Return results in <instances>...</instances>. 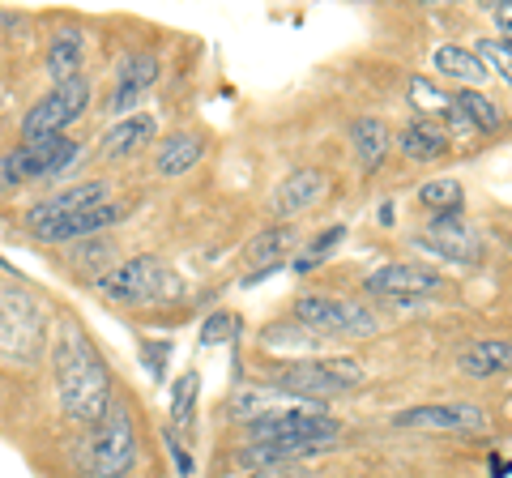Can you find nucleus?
<instances>
[{
    "mask_svg": "<svg viewBox=\"0 0 512 478\" xmlns=\"http://www.w3.org/2000/svg\"><path fill=\"white\" fill-rule=\"evenodd\" d=\"M231 329H235L231 312H214L210 321L201 325V346H218V342H227V338H231Z\"/></svg>",
    "mask_w": 512,
    "mask_h": 478,
    "instance_id": "7c9ffc66",
    "label": "nucleus"
},
{
    "mask_svg": "<svg viewBox=\"0 0 512 478\" xmlns=\"http://www.w3.org/2000/svg\"><path fill=\"white\" fill-rule=\"evenodd\" d=\"M295 252V227H269V231H261L248 244V265H256V274L248 278V286L252 282H261V274H269V269H278L286 257Z\"/></svg>",
    "mask_w": 512,
    "mask_h": 478,
    "instance_id": "412c9836",
    "label": "nucleus"
},
{
    "mask_svg": "<svg viewBox=\"0 0 512 478\" xmlns=\"http://www.w3.org/2000/svg\"><path fill=\"white\" fill-rule=\"evenodd\" d=\"M397 146H402V154L410 163H436V158L448 154L453 137H448L436 120H410L402 129V137H397Z\"/></svg>",
    "mask_w": 512,
    "mask_h": 478,
    "instance_id": "6ab92c4d",
    "label": "nucleus"
},
{
    "mask_svg": "<svg viewBox=\"0 0 512 478\" xmlns=\"http://www.w3.org/2000/svg\"><path fill=\"white\" fill-rule=\"evenodd\" d=\"M410 103L419 107V111H427L423 120H431V116H444L453 99H448V94L436 82H427V77H414V82H410Z\"/></svg>",
    "mask_w": 512,
    "mask_h": 478,
    "instance_id": "c85d7f7f",
    "label": "nucleus"
},
{
    "mask_svg": "<svg viewBox=\"0 0 512 478\" xmlns=\"http://www.w3.org/2000/svg\"><path fill=\"white\" fill-rule=\"evenodd\" d=\"M495 22H500V39H508V26H512V13H508V5L495 9Z\"/></svg>",
    "mask_w": 512,
    "mask_h": 478,
    "instance_id": "72a5a7b5",
    "label": "nucleus"
},
{
    "mask_svg": "<svg viewBox=\"0 0 512 478\" xmlns=\"http://www.w3.org/2000/svg\"><path fill=\"white\" fill-rule=\"evenodd\" d=\"M47 346V312L22 286H0V355L35 363Z\"/></svg>",
    "mask_w": 512,
    "mask_h": 478,
    "instance_id": "20e7f679",
    "label": "nucleus"
},
{
    "mask_svg": "<svg viewBox=\"0 0 512 478\" xmlns=\"http://www.w3.org/2000/svg\"><path fill=\"white\" fill-rule=\"evenodd\" d=\"M350 146H355V158L363 171H376L384 163V154H389L393 137H389V124L376 120V116H359L350 124Z\"/></svg>",
    "mask_w": 512,
    "mask_h": 478,
    "instance_id": "5701e85b",
    "label": "nucleus"
},
{
    "mask_svg": "<svg viewBox=\"0 0 512 478\" xmlns=\"http://www.w3.org/2000/svg\"><path fill=\"white\" fill-rule=\"evenodd\" d=\"M431 69H436L440 77H448V82H461V90H474V86H483L491 77L483 69V60H478L470 47H461V43H440L436 56H431Z\"/></svg>",
    "mask_w": 512,
    "mask_h": 478,
    "instance_id": "a211bd4d",
    "label": "nucleus"
},
{
    "mask_svg": "<svg viewBox=\"0 0 512 478\" xmlns=\"http://www.w3.org/2000/svg\"><path fill=\"white\" fill-rule=\"evenodd\" d=\"M158 133V124L154 116H124L116 129H107L103 133V158H128V154H137V150H146L150 141Z\"/></svg>",
    "mask_w": 512,
    "mask_h": 478,
    "instance_id": "4be33fe9",
    "label": "nucleus"
},
{
    "mask_svg": "<svg viewBox=\"0 0 512 478\" xmlns=\"http://www.w3.org/2000/svg\"><path fill=\"white\" fill-rule=\"evenodd\" d=\"M124 218V210L116 201H107V205H94V210H82V214H69V218H56L52 227H43L35 231L43 244H69V239H82V235H94V231H107V227H116V222Z\"/></svg>",
    "mask_w": 512,
    "mask_h": 478,
    "instance_id": "f3484780",
    "label": "nucleus"
},
{
    "mask_svg": "<svg viewBox=\"0 0 512 478\" xmlns=\"http://www.w3.org/2000/svg\"><path fill=\"white\" fill-rule=\"evenodd\" d=\"M82 154L73 137H47V141H30V146H18L13 154H0V193L9 188H22L30 180H47V175H60L73 158Z\"/></svg>",
    "mask_w": 512,
    "mask_h": 478,
    "instance_id": "6e6552de",
    "label": "nucleus"
},
{
    "mask_svg": "<svg viewBox=\"0 0 512 478\" xmlns=\"http://www.w3.org/2000/svg\"><path fill=\"white\" fill-rule=\"evenodd\" d=\"M99 291L111 299V304L158 308V304H175V299L184 295V278L158 257H133V261L116 265L111 274H103Z\"/></svg>",
    "mask_w": 512,
    "mask_h": 478,
    "instance_id": "7ed1b4c3",
    "label": "nucleus"
},
{
    "mask_svg": "<svg viewBox=\"0 0 512 478\" xmlns=\"http://www.w3.org/2000/svg\"><path fill=\"white\" fill-rule=\"evenodd\" d=\"M423 248H431L436 257L453 261V265H474L483 257V244H478V235L470 231V222L461 214H444V218H431L427 235L419 239Z\"/></svg>",
    "mask_w": 512,
    "mask_h": 478,
    "instance_id": "f8f14e48",
    "label": "nucleus"
},
{
    "mask_svg": "<svg viewBox=\"0 0 512 478\" xmlns=\"http://www.w3.org/2000/svg\"><path fill=\"white\" fill-rule=\"evenodd\" d=\"M508 363H512V346L504 338H487V342H474L461 355V372L474 380H487V376H504Z\"/></svg>",
    "mask_w": 512,
    "mask_h": 478,
    "instance_id": "393cba45",
    "label": "nucleus"
},
{
    "mask_svg": "<svg viewBox=\"0 0 512 478\" xmlns=\"http://www.w3.org/2000/svg\"><path fill=\"white\" fill-rule=\"evenodd\" d=\"M342 235H346V227H333V231H325V235H316V244L308 248V257H299V269H312L320 257H329L333 244H338Z\"/></svg>",
    "mask_w": 512,
    "mask_h": 478,
    "instance_id": "2f4dec72",
    "label": "nucleus"
},
{
    "mask_svg": "<svg viewBox=\"0 0 512 478\" xmlns=\"http://www.w3.org/2000/svg\"><path fill=\"white\" fill-rule=\"evenodd\" d=\"M231 414L239 423H265V419H286V414H325V406L265 385V389H239L231 397Z\"/></svg>",
    "mask_w": 512,
    "mask_h": 478,
    "instance_id": "9d476101",
    "label": "nucleus"
},
{
    "mask_svg": "<svg viewBox=\"0 0 512 478\" xmlns=\"http://www.w3.org/2000/svg\"><path fill=\"white\" fill-rule=\"evenodd\" d=\"M86 103H90V82H86V77H77V82H69V86H52V94H43V99L26 111L22 141L30 146V141L60 137L73 120H82Z\"/></svg>",
    "mask_w": 512,
    "mask_h": 478,
    "instance_id": "1a4fd4ad",
    "label": "nucleus"
},
{
    "mask_svg": "<svg viewBox=\"0 0 512 478\" xmlns=\"http://www.w3.org/2000/svg\"><path fill=\"white\" fill-rule=\"evenodd\" d=\"M453 103H457L461 111H466V120L474 124V133H500V129H504L500 107H495L491 99H483V94H478V90H461Z\"/></svg>",
    "mask_w": 512,
    "mask_h": 478,
    "instance_id": "bb28decb",
    "label": "nucleus"
},
{
    "mask_svg": "<svg viewBox=\"0 0 512 478\" xmlns=\"http://www.w3.org/2000/svg\"><path fill=\"white\" fill-rule=\"evenodd\" d=\"M82 60H86V43L77 30H64V35L52 39L47 47V77H52V86H69L82 77Z\"/></svg>",
    "mask_w": 512,
    "mask_h": 478,
    "instance_id": "b1692460",
    "label": "nucleus"
},
{
    "mask_svg": "<svg viewBox=\"0 0 512 478\" xmlns=\"http://www.w3.org/2000/svg\"><path fill=\"white\" fill-rule=\"evenodd\" d=\"M295 325L308 329L312 338H372L376 316L363 304H355V299L308 291L295 299Z\"/></svg>",
    "mask_w": 512,
    "mask_h": 478,
    "instance_id": "423d86ee",
    "label": "nucleus"
},
{
    "mask_svg": "<svg viewBox=\"0 0 512 478\" xmlns=\"http://www.w3.org/2000/svg\"><path fill=\"white\" fill-rule=\"evenodd\" d=\"M440 286V274L427 265H414V261H393V265H380L372 278H367V291L384 295V299H419L431 295Z\"/></svg>",
    "mask_w": 512,
    "mask_h": 478,
    "instance_id": "4468645a",
    "label": "nucleus"
},
{
    "mask_svg": "<svg viewBox=\"0 0 512 478\" xmlns=\"http://www.w3.org/2000/svg\"><path fill=\"white\" fill-rule=\"evenodd\" d=\"M419 205L431 210L436 218L461 214V205H466V188H461V180H431V184L419 188Z\"/></svg>",
    "mask_w": 512,
    "mask_h": 478,
    "instance_id": "a878e982",
    "label": "nucleus"
},
{
    "mask_svg": "<svg viewBox=\"0 0 512 478\" xmlns=\"http://www.w3.org/2000/svg\"><path fill=\"white\" fill-rule=\"evenodd\" d=\"M478 60H483V69L495 73V77H512V60H508V39H478Z\"/></svg>",
    "mask_w": 512,
    "mask_h": 478,
    "instance_id": "c756f323",
    "label": "nucleus"
},
{
    "mask_svg": "<svg viewBox=\"0 0 512 478\" xmlns=\"http://www.w3.org/2000/svg\"><path fill=\"white\" fill-rule=\"evenodd\" d=\"M158 82V60L150 56V52H137V56H128L124 65H120V73H116V90H111V111L116 116H128L141 99L150 94V86Z\"/></svg>",
    "mask_w": 512,
    "mask_h": 478,
    "instance_id": "dca6fc26",
    "label": "nucleus"
},
{
    "mask_svg": "<svg viewBox=\"0 0 512 478\" xmlns=\"http://www.w3.org/2000/svg\"><path fill=\"white\" fill-rule=\"evenodd\" d=\"M107 201H111V184H107V180H86V184L64 188V193L39 201L35 210L26 214V227H30V231H43V227H52L56 218L82 214V210H94V205H107Z\"/></svg>",
    "mask_w": 512,
    "mask_h": 478,
    "instance_id": "ddd939ff",
    "label": "nucleus"
},
{
    "mask_svg": "<svg viewBox=\"0 0 512 478\" xmlns=\"http://www.w3.org/2000/svg\"><path fill=\"white\" fill-rule=\"evenodd\" d=\"M325 193H329V175L316 171V167H299L274 188V197H269V214L274 218H295L303 210H312Z\"/></svg>",
    "mask_w": 512,
    "mask_h": 478,
    "instance_id": "2eb2a0df",
    "label": "nucleus"
},
{
    "mask_svg": "<svg viewBox=\"0 0 512 478\" xmlns=\"http://www.w3.org/2000/svg\"><path fill=\"white\" fill-rule=\"evenodd\" d=\"M197 393H201V376L197 372H184L175 380V397H171V423L184 427L192 419V406H197Z\"/></svg>",
    "mask_w": 512,
    "mask_h": 478,
    "instance_id": "cd10ccee",
    "label": "nucleus"
},
{
    "mask_svg": "<svg viewBox=\"0 0 512 478\" xmlns=\"http://www.w3.org/2000/svg\"><path fill=\"white\" fill-rule=\"evenodd\" d=\"M90 470L94 478H124L137 461V427H133V414H128L120 402H111L103 410L99 423H90Z\"/></svg>",
    "mask_w": 512,
    "mask_h": 478,
    "instance_id": "0eeeda50",
    "label": "nucleus"
},
{
    "mask_svg": "<svg viewBox=\"0 0 512 478\" xmlns=\"http://www.w3.org/2000/svg\"><path fill=\"white\" fill-rule=\"evenodd\" d=\"M363 368L355 359H342V355H329V359H295L274 376V389L282 393H295V397H308V402H320L325 397H338L363 385Z\"/></svg>",
    "mask_w": 512,
    "mask_h": 478,
    "instance_id": "39448f33",
    "label": "nucleus"
},
{
    "mask_svg": "<svg viewBox=\"0 0 512 478\" xmlns=\"http://www.w3.org/2000/svg\"><path fill=\"white\" fill-rule=\"evenodd\" d=\"M52 363H56V397L60 410L73 423H99L103 410L116 402L111 397V372L90 342V333L77 321H60L52 338Z\"/></svg>",
    "mask_w": 512,
    "mask_h": 478,
    "instance_id": "f257e3e1",
    "label": "nucleus"
},
{
    "mask_svg": "<svg viewBox=\"0 0 512 478\" xmlns=\"http://www.w3.org/2000/svg\"><path fill=\"white\" fill-rule=\"evenodd\" d=\"M393 427H431V432H483L487 414L470 402H436V406H410L393 414Z\"/></svg>",
    "mask_w": 512,
    "mask_h": 478,
    "instance_id": "9b49d317",
    "label": "nucleus"
},
{
    "mask_svg": "<svg viewBox=\"0 0 512 478\" xmlns=\"http://www.w3.org/2000/svg\"><path fill=\"white\" fill-rule=\"evenodd\" d=\"M201 154H205V141L197 133H171L154 154V171L163 175V180H175V175H188L197 167Z\"/></svg>",
    "mask_w": 512,
    "mask_h": 478,
    "instance_id": "aec40b11",
    "label": "nucleus"
},
{
    "mask_svg": "<svg viewBox=\"0 0 512 478\" xmlns=\"http://www.w3.org/2000/svg\"><path fill=\"white\" fill-rule=\"evenodd\" d=\"M244 478H312V474L299 466H278V470H248Z\"/></svg>",
    "mask_w": 512,
    "mask_h": 478,
    "instance_id": "473e14b6",
    "label": "nucleus"
},
{
    "mask_svg": "<svg viewBox=\"0 0 512 478\" xmlns=\"http://www.w3.org/2000/svg\"><path fill=\"white\" fill-rule=\"evenodd\" d=\"M342 440V423L329 414H286V419L248 423V444L239 449V461L252 470L299 466L303 457L329 453Z\"/></svg>",
    "mask_w": 512,
    "mask_h": 478,
    "instance_id": "f03ea898",
    "label": "nucleus"
}]
</instances>
